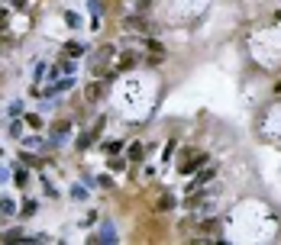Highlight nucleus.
<instances>
[{
	"mask_svg": "<svg viewBox=\"0 0 281 245\" xmlns=\"http://www.w3.org/2000/svg\"><path fill=\"white\" fill-rule=\"evenodd\" d=\"M204 161H207V155H204V152H188V155H184V161H181V174L197 171Z\"/></svg>",
	"mask_w": 281,
	"mask_h": 245,
	"instance_id": "f257e3e1",
	"label": "nucleus"
},
{
	"mask_svg": "<svg viewBox=\"0 0 281 245\" xmlns=\"http://www.w3.org/2000/svg\"><path fill=\"white\" fill-rule=\"evenodd\" d=\"M214 178H217V168H214V165H210V168H204V171H201V174H197V178H194V181H191V187H188V190H191V194H197V190H201V187H204V184H210V181H214Z\"/></svg>",
	"mask_w": 281,
	"mask_h": 245,
	"instance_id": "f03ea898",
	"label": "nucleus"
},
{
	"mask_svg": "<svg viewBox=\"0 0 281 245\" xmlns=\"http://www.w3.org/2000/svg\"><path fill=\"white\" fill-rule=\"evenodd\" d=\"M123 29H136V32H149V23L142 16H126L123 19Z\"/></svg>",
	"mask_w": 281,
	"mask_h": 245,
	"instance_id": "7ed1b4c3",
	"label": "nucleus"
},
{
	"mask_svg": "<svg viewBox=\"0 0 281 245\" xmlns=\"http://www.w3.org/2000/svg\"><path fill=\"white\" fill-rule=\"evenodd\" d=\"M136 61H139V55H136V52H126V55H120V61H116V71H126V68H133Z\"/></svg>",
	"mask_w": 281,
	"mask_h": 245,
	"instance_id": "20e7f679",
	"label": "nucleus"
},
{
	"mask_svg": "<svg viewBox=\"0 0 281 245\" xmlns=\"http://www.w3.org/2000/svg\"><path fill=\"white\" fill-rule=\"evenodd\" d=\"M100 91H104V84H100V81H91V84H87V100H91V104H97V97H100Z\"/></svg>",
	"mask_w": 281,
	"mask_h": 245,
	"instance_id": "39448f33",
	"label": "nucleus"
},
{
	"mask_svg": "<svg viewBox=\"0 0 281 245\" xmlns=\"http://www.w3.org/2000/svg\"><path fill=\"white\" fill-rule=\"evenodd\" d=\"M65 55H71V58L84 55V45H81V42H68V45H65Z\"/></svg>",
	"mask_w": 281,
	"mask_h": 245,
	"instance_id": "423d86ee",
	"label": "nucleus"
},
{
	"mask_svg": "<svg viewBox=\"0 0 281 245\" xmlns=\"http://www.w3.org/2000/svg\"><path fill=\"white\" fill-rule=\"evenodd\" d=\"M142 155H146V148H142V142H136V145L129 148V155H126V158H129V161H142Z\"/></svg>",
	"mask_w": 281,
	"mask_h": 245,
	"instance_id": "0eeeda50",
	"label": "nucleus"
},
{
	"mask_svg": "<svg viewBox=\"0 0 281 245\" xmlns=\"http://www.w3.org/2000/svg\"><path fill=\"white\" fill-rule=\"evenodd\" d=\"M71 200H87V190H84V184H71Z\"/></svg>",
	"mask_w": 281,
	"mask_h": 245,
	"instance_id": "6e6552de",
	"label": "nucleus"
},
{
	"mask_svg": "<svg viewBox=\"0 0 281 245\" xmlns=\"http://www.w3.org/2000/svg\"><path fill=\"white\" fill-rule=\"evenodd\" d=\"M23 145H26V148H32V152H39V148H42V139H39V135H26Z\"/></svg>",
	"mask_w": 281,
	"mask_h": 245,
	"instance_id": "1a4fd4ad",
	"label": "nucleus"
},
{
	"mask_svg": "<svg viewBox=\"0 0 281 245\" xmlns=\"http://www.w3.org/2000/svg\"><path fill=\"white\" fill-rule=\"evenodd\" d=\"M13 181H16V184H29V171H26V168H13Z\"/></svg>",
	"mask_w": 281,
	"mask_h": 245,
	"instance_id": "9d476101",
	"label": "nucleus"
},
{
	"mask_svg": "<svg viewBox=\"0 0 281 245\" xmlns=\"http://www.w3.org/2000/svg\"><path fill=\"white\" fill-rule=\"evenodd\" d=\"M175 207V194H162V200H159V210L165 213V210H171Z\"/></svg>",
	"mask_w": 281,
	"mask_h": 245,
	"instance_id": "9b49d317",
	"label": "nucleus"
},
{
	"mask_svg": "<svg viewBox=\"0 0 281 245\" xmlns=\"http://www.w3.org/2000/svg\"><path fill=\"white\" fill-rule=\"evenodd\" d=\"M120 148H123V142H120V139H110V142H104V152H107V155H116Z\"/></svg>",
	"mask_w": 281,
	"mask_h": 245,
	"instance_id": "f8f14e48",
	"label": "nucleus"
},
{
	"mask_svg": "<svg viewBox=\"0 0 281 245\" xmlns=\"http://www.w3.org/2000/svg\"><path fill=\"white\" fill-rule=\"evenodd\" d=\"M42 187H45V194H49V200H58V187L49 184V178H42Z\"/></svg>",
	"mask_w": 281,
	"mask_h": 245,
	"instance_id": "ddd939ff",
	"label": "nucleus"
},
{
	"mask_svg": "<svg viewBox=\"0 0 281 245\" xmlns=\"http://www.w3.org/2000/svg\"><path fill=\"white\" fill-rule=\"evenodd\" d=\"M217 226H220V220H214V216H210V220H201V229H204V233H214Z\"/></svg>",
	"mask_w": 281,
	"mask_h": 245,
	"instance_id": "4468645a",
	"label": "nucleus"
},
{
	"mask_svg": "<svg viewBox=\"0 0 281 245\" xmlns=\"http://www.w3.org/2000/svg\"><path fill=\"white\" fill-rule=\"evenodd\" d=\"M3 239H6V242H19V239L26 242V236H23V229H10V233H6Z\"/></svg>",
	"mask_w": 281,
	"mask_h": 245,
	"instance_id": "2eb2a0df",
	"label": "nucleus"
},
{
	"mask_svg": "<svg viewBox=\"0 0 281 245\" xmlns=\"http://www.w3.org/2000/svg\"><path fill=\"white\" fill-rule=\"evenodd\" d=\"M0 213H3V216H13V213H16L13 200H0Z\"/></svg>",
	"mask_w": 281,
	"mask_h": 245,
	"instance_id": "dca6fc26",
	"label": "nucleus"
},
{
	"mask_svg": "<svg viewBox=\"0 0 281 245\" xmlns=\"http://www.w3.org/2000/svg\"><path fill=\"white\" fill-rule=\"evenodd\" d=\"M26 122H29L32 129H42V122H45V120L39 117V113H29V117H26Z\"/></svg>",
	"mask_w": 281,
	"mask_h": 245,
	"instance_id": "f3484780",
	"label": "nucleus"
},
{
	"mask_svg": "<svg viewBox=\"0 0 281 245\" xmlns=\"http://www.w3.org/2000/svg\"><path fill=\"white\" fill-rule=\"evenodd\" d=\"M58 68H61V74H71V71H74V68H78V65H74V61H71V58H65V61H61V65H58Z\"/></svg>",
	"mask_w": 281,
	"mask_h": 245,
	"instance_id": "a211bd4d",
	"label": "nucleus"
},
{
	"mask_svg": "<svg viewBox=\"0 0 281 245\" xmlns=\"http://www.w3.org/2000/svg\"><path fill=\"white\" fill-rule=\"evenodd\" d=\"M36 210H39V207H36V200H26V203H23V216H32Z\"/></svg>",
	"mask_w": 281,
	"mask_h": 245,
	"instance_id": "6ab92c4d",
	"label": "nucleus"
},
{
	"mask_svg": "<svg viewBox=\"0 0 281 245\" xmlns=\"http://www.w3.org/2000/svg\"><path fill=\"white\" fill-rule=\"evenodd\" d=\"M65 19H68V26H81V16H78V13H71V10L65 13Z\"/></svg>",
	"mask_w": 281,
	"mask_h": 245,
	"instance_id": "aec40b11",
	"label": "nucleus"
},
{
	"mask_svg": "<svg viewBox=\"0 0 281 245\" xmlns=\"http://www.w3.org/2000/svg\"><path fill=\"white\" fill-rule=\"evenodd\" d=\"M10 135H23V122H19V120L10 122Z\"/></svg>",
	"mask_w": 281,
	"mask_h": 245,
	"instance_id": "412c9836",
	"label": "nucleus"
},
{
	"mask_svg": "<svg viewBox=\"0 0 281 245\" xmlns=\"http://www.w3.org/2000/svg\"><path fill=\"white\" fill-rule=\"evenodd\" d=\"M19 110H23V104H19V100H13V104H10V113H13V117H19Z\"/></svg>",
	"mask_w": 281,
	"mask_h": 245,
	"instance_id": "4be33fe9",
	"label": "nucleus"
},
{
	"mask_svg": "<svg viewBox=\"0 0 281 245\" xmlns=\"http://www.w3.org/2000/svg\"><path fill=\"white\" fill-rule=\"evenodd\" d=\"M6 26V10H0V29Z\"/></svg>",
	"mask_w": 281,
	"mask_h": 245,
	"instance_id": "5701e85b",
	"label": "nucleus"
},
{
	"mask_svg": "<svg viewBox=\"0 0 281 245\" xmlns=\"http://www.w3.org/2000/svg\"><path fill=\"white\" fill-rule=\"evenodd\" d=\"M6 178H10V174H6V168H0V184H3Z\"/></svg>",
	"mask_w": 281,
	"mask_h": 245,
	"instance_id": "b1692460",
	"label": "nucleus"
},
{
	"mask_svg": "<svg viewBox=\"0 0 281 245\" xmlns=\"http://www.w3.org/2000/svg\"><path fill=\"white\" fill-rule=\"evenodd\" d=\"M275 16H278V19H281V10H278V13H275Z\"/></svg>",
	"mask_w": 281,
	"mask_h": 245,
	"instance_id": "393cba45",
	"label": "nucleus"
}]
</instances>
